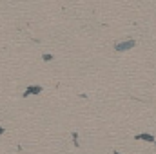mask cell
<instances>
[{"instance_id":"cell-1","label":"cell","mask_w":156,"mask_h":154,"mask_svg":"<svg viewBox=\"0 0 156 154\" xmlns=\"http://www.w3.org/2000/svg\"><path fill=\"white\" fill-rule=\"evenodd\" d=\"M136 45V40H123V42H118L115 44V51L116 53H125V51H129V49H133Z\"/></svg>"},{"instance_id":"cell-2","label":"cell","mask_w":156,"mask_h":154,"mask_svg":"<svg viewBox=\"0 0 156 154\" xmlns=\"http://www.w3.org/2000/svg\"><path fill=\"white\" fill-rule=\"evenodd\" d=\"M42 85H29L24 93H22V98H27V96H38V94H42Z\"/></svg>"},{"instance_id":"cell-3","label":"cell","mask_w":156,"mask_h":154,"mask_svg":"<svg viewBox=\"0 0 156 154\" xmlns=\"http://www.w3.org/2000/svg\"><path fill=\"white\" fill-rule=\"evenodd\" d=\"M134 140H142V142H151V143H154L156 138L153 134H147V132H144V134H136L134 136Z\"/></svg>"},{"instance_id":"cell-4","label":"cell","mask_w":156,"mask_h":154,"mask_svg":"<svg viewBox=\"0 0 156 154\" xmlns=\"http://www.w3.org/2000/svg\"><path fill=\"white\" fill-rule=\"evenodd\" d=\"M53 58H55V56H53V54H49V53H44V54H42V60H44V62H51Z\"/></svg>"},{"instance_id":"cell-5","label":"cell","mask_w":156,"mask_h":154,"mask_svg":"<svg viewBox=\"0 0 156 154\" xmlns=\"http://www.w3.org/2000/svg\"><path fill=\"white\" fill-rule=\"evenodd\" d=\"M71 136H73V143H75V147H78V145H80V143H78V132H73Z\"/></svg>"},{"instance_id":"cell-6","label":"cell","mask_w":156,"mask_h":154,"mask_svg":"<svg viewBox=\"0 0 156 154\" xmlns=\"http://www.w3.org/2000/svg\"><path fill=\"white\" fill-rule=\"evenodd\" d=\"M2 134H4V127L0 125V136H2Z\"/></svg>"},{"instance_id":"cell-7","label":"cell","mask_w":156,"mask_h":154,"mask_svg":"<svg viewBox=\"0 0 156 154\" xmlns=\"http://www.w3.org/2000/svg\"><path fill=\"white\" fill-rule=\"evenodd\" d=\"M113 154H120V152H118V151H113Z\"/></svg>"}]
</instances>
